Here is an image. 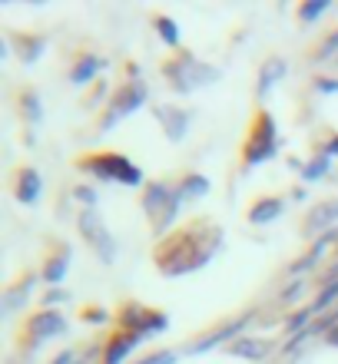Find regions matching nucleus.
Returning <instances> with one entry per match:
<instances>
[{"label": "nucleus", "mask_w": 338, "mask_h": 364, "mask_svg": "<svg viewBox=\"0 0 338 364\" xmlns=\"http://www.w3.org/2000/svg\"><path fill=\"white\" fill-rule=\"evenodd\" d=\"M83 315H87L90 321H107V311H100V308H87Z\"/></svg>", "instance_id": "33"}, {"label": "nucleus", "mask_w": 338, "mask_h": 364, "mask_svg": "<svg viewBox=\"0 0 338 364\" xmlns=\"http://www.w3.org/2000/svg\"><path fill=\"white\" fill-rule=\"evenodd\" d=\"M77 199L87 202V209H93V205H97V192L90 189V186H80V189H77Z\"/></svg>", "instance_id": "29"}, {"label": "nucleus", "mask_w": 338, "mask_h": 364, "mask_svg": "<svg viewBox=\"0 0 338 364\" xmlns=\"http://www.w3.org/2000/svg\"><path fill=\"white\" fill-rule=\"evenodd\" d=\"M179 205H183V199H179V192H173L169 186H159V182H149V186H146L143 212H146V219H149V225H153V232L169 229L176 222V215H179Z\"/></svg>", "instance_id": "4"}, {"label": "nucleus", "mask_w": 338, "mask_h": 364, "mask_svg": "<svg viewBox=\"0 0 338 364\" xmlns=\"http://www.w3.org/2000/svg\"><path fill=\"white\" fill-rule=\"evenodd\" d=\"M332 301H338V282L325 285V291H322V295L315 298V301H312V308H315V311H325V308H329Z\"/></svg>", "instance_id": "25"}, {"label": "nucleus", "mask_w": 338, "mask_h": 364, "mask_svg": "<svg viewBox=\"0 0 338 364\" xmlns=\"http://www.w3.org/2000/svg\"><path fill=\"white\" fill-rule=\"evenodd\" d=\"M153 116L159 119V126L166 129V136L173 139V143H179L186 136V126H189V113L186 109H176V106H156Z\"/></svg>", "instance_id": "10"}, {"label": "nucleus", "mask_w": 338, "mask_h": 364, "mask_svg": "<svg viewBox=\"0 0 338 364\" xmlns=\"http://www.w3.org/2000/svg\"><path fill=\"white\" fill-rule=\"evenodd\" d=\"M67 328V321L57 315V311H40V315L27 318V328H23V348L27 351H37V345H43V341H50L53 335H60Z\"/></svg>", "instance_id": "9"}, {"label": "nucleus", "mask_w": 338, "mask_h": 364, "mask_svg": "<svg viewBox=\"0 0 338 364\" xmlns=\"http://www.w3.org/2000/svg\"><path fill=\"white\" fill-rule=\"evenodd\" d=\"M120 325H123V331H133V335L146 338V335H153V331H166L169 321H166L163 311H149L143 305H126L120 311Z\"/></svg>", "instance_id": "8"}, {"label": "nucleus", "mask_w": 338, "mask_h": 364, "mask_svg": "<svg viewBox=\"0 0 338 364\" xmlns=\"http://www.w3.org/2000/svg\"><path fill=\"white\" fill-rule=\"evenodd\" d=\"M139 341H143V338L133 335V331H120V335H113L110 338V345H107V351H103V364H120L136 345H139Z\"/></svg>", "instance_id": "11"}, {"label": "nucleus", "mask_w": 338, "mask_h": 364, "mask_svg": "<svg viewBox=\"0 0 338 364\" xmlns=\"http://www.w3.org/2000/svg\"><path fill=\"white\" fill-rule=\"evenodd\" d=\"M14 196H17L20 202H27V205H33V202L40 199V173L37 169H20L17 179H14Z\"/></svg>", "instance_id": "12"}, {"label": "nucleus", "mask_w": 338, "mask_h": 364, "mask_svg": "<svg viewBox=\"0 0 338 364\" xmlns=\"http://www.w3.org/2000/svg\"><path fill=\"white\" fill-rule=\"evenodd\" d=\"M14 47L20 50V57L27 60V63H33V60L43 53L47 40H43V37H14Z\"/></svg>", "instance_id": "20"}, {"label": "nucleus", "mask_w": 338, "mask_h": 364, "mask_svg": "<svg viewBox=\"0 0 338 364\" xmlns=\"http://www.w3.org/2000/svg\"><path fill=\"white\" fill-rule=\"evenodd\" d=\"M23 113H27L33 123L40 119V103H37V96L33 93H23Z\"/></svg>", "instance_id": "28"}, {"label": "nucleus", "mask_w": 338, "mask_h": 364, "mask_svg": "<svg viewBox=\"0 0 338 364\" xmlns=\"http://www.w3.org/2000/svg\"><path fill=\"white\" fill-rule=\"evenodd\" d=\"M282 209H285V199H279V196L259 199L249 209V222H255V225H262V222H272V219H279V215H282Z\"/></svg>", "instance_id": "14"}, {"label": "nucleus", "mask_w": 338, "mask_h": 364, "mask_svg": "<svg viewBox=\"0 0 338 364\" xmlns=\"http://www.w3.org/2000/svg\"><path fill=\"white\" fill-rule=\"evenodd\" d=\"M329 341H332V345H338V328H335V331H329Z\"/></svg>", "instance_id": "35"}, {"label": "nucleus", "mask_w": 338, "mask_h": 364, "mask_svg": "<svg viewBox=\"0 0 338 364\" xmlns=\"http://www.w3.org/2000/svg\"><path fill=\"white\" fill-rule=\"evenodd\" d=\"M176 361V355H169V351H163V355H149V358H143L139 364H173Z\"/></svg>", "instance_id": "30"}, {"label": "nucleus", "mask_w": 338, "mask_h": 364, "mask_svg": "<svg viewBox=\"0 0 338 364\" xmlns=\"http://www.w3.org/2000/svg\"><path fill=\"white\" fill-rule=\"evenodd\" d=\"M206 189H209V179L206 176H186L183 186H179V199H199V196H206Z\"/></svg>", "instance_id": "21"}, {"label": "nucleus", "mask_w": 338, "mask_h": 364, "mask_svg": "<svg viewBox=\"0 0 338 364\" xmlns=\"http://www.w3.org/2000/svg\"><path fill=\"white\" fill-rule=\"evenodd\" d=\"M80 364H83V361H80Z\"/></svg>", "instance_id": "36"}, {"label": "nucleus", "mask_w": 338, "mask_h": 364, "mask_svg": "<svg viewBox=\"0 0 338 364\" xmlns=\"http://www.w3.org/2000/svg\"><path fill=\"white\" fill-rule=\"evenodd\" d=\"M156 30H159V37L169 43V47H179V30L169 17H156Z\"/></svg>", "instance_id": "23"}, {"label": "nucleus", "mask_w": 338, "mask_h": 364, "mask_svg": "<svg viewBox=\"0 0 338 364\" xmlns=\"http://www.w3.org/2000/svg\"><path fill=\"white\" fill-rule=\"evenodd\" d=\"M67 265H70V249H67V245H60L57 259L50 255L47 265H43V278H47V282H60V278L67 275Z\"/></svg>", "instance_id": "19"}, {"label": "nucleus", "mask_w": 338, "mask_h": 364, "mask_svg": "<svg viewBox=\"0 0 338 364\" xmlns=\"http://www.w3.org/2000/svg\"><path fill=\"white\" fill-rule=\"evenodd\" d=\"M272 156H275V123L269 113H259L249 133V143L242 149V159H245V166H259Z\"/></svg>", "instance_id": "6"}, {"label": "nucleus", "mask_w": 338, "mask_h": 364, "mask_svg": "<svg viewBox=\"0 0 338 364\" xmlns=\"http://www.w3.org/2000/svg\"><path fill=\"white\" fill-rule=\"evenodd\" d=\"M282 77H285V60H279V57L265 60V67H262V73H259V96L269 93Z\"/></svg>", "instance_id": "18"}, {"label": "nucleus", "mask_w": 338, "mask_h": 364, "mask_svg": "<svg viewBox=\"0 0 338 364\" xmlns=\"http://www.w3.org/2000/svg\"><path fill=\"white\" fill-rule=\"evenodd\" d=\"M299 291H302V285L295 282L292 288H285V291H282V301H295V298H299Z\"/></svg>", "instance_id": "31"}, {"label": "nucleus", "mask_w": 338, "mask_h": 364, "mask_svg": "<svg viewBox=\"0 0 338 364\" xmlns=\"http://www.w3.org/2000/svg\"><path fill=\"white\" fill-rule=\"evenodd\" d=\"M332 169V156L329 153H322L319 159H312L309 166H302V179L305 182H315V179H322V176Z\"/></svg>", "instance_id": "22"}, {"label": "nucleus", "mask_w": 338, "mask_h": 364, "mask_svg": "<svg viewBox=\"0 0 338 364\" xmlns=\"http://www.w3.org/2000/svg\"><path fill=\"white\" fill-rule=\"evenodd\" d=\"M80 235L87 239V245L100 255V262H113L116 259V245H113V235L107 232V225H103V219L97 215V209H83L80 212Z\"/></svg>", "instance_id": "7"}, {"label": "nucleus", "mask_w": 338, "mask_h": 364, "mask_svg": "<svg viewBox=\"0 0 338 364\" xmlns=\"http://www.w3.org/2000/svg\"><path fill=\"white\" fill-rule=\"evenodd\" d=\"M163 73H166V80L173 83V90H179V93H189V90L206 87V83L219 80V70L199 63L193 53H179V57H173L163 67Z\"/></svg>", "instance_id": "3"}, {"label": "nucleus", "mask_w": 338, "mask_h": 364, "mask_svg": "<svg viewBox=\"0 0 338 364\" xmlns=\"http://www.w3.org/2000/svg\"><path fill=\"white\" fill-rule=\"evenodd\" d=\"M252 315H245V318H239V321H232V325H226V328H219V331H213L209 338H203V341H196V348H193V355H203V351H209V348H216V345H223V341H229L232 335H239L242 328H245V321H249Z\"/></svg>", "instance_id": "15"}, {"label": "nucleus", "mask_w": 338, "mask_h": 364, "mask_svg": "<svg viewBox=\"0 0 338 364\" xmlns=\"http://www.w3.org/2000/svg\"><path fill=\"white\" fill-rule=\"evenodd\" d=\"M322 93H338V80H319Z\"/></svg>", "instance_id": "32"}, {"label": "nucleus", "mask_w": 338, "mask_h": 364, "mask_svg": "<svg viewBox=\"0 0 338 364\" xmlns=\"http://www.w3.org/2000/svg\"><path fill=\"white\" fill-rule=\"evenodd\" d=\"M216 249H219V229L206 225V222H196L189 229L169 235L163 245H156L153 259L163 275H183V272L203 269L216 255Z\"/></svg>", "instance_id": "1"}, {"label": "nucleus", "mask_w": 338, "mask_h": 364, "mask_svg": "<svg viewBox=\"0 0 338 364\" xmlns=\"http://www.w3.org/2000/svg\"><path fill=\"white\" fill-rule=\"evenodd\" d=\"M335 222H338V199L322 202V205L312 209L309 222H305V235H312L315 229H329V225H335Z\"/></svg>", "instance_id": "13"}, {"label": "nucleus", "mask_w": 338, "mask_h": 364, "mask_svg": "<svg viewBox=\"0 0 338 364\" xmlns=\"http://www.w3.org/2000/svg\"><path fill=\"white\" fill-rule=\"evenodd\" d=\"M80 169L90 176H97V179H103V182H120V186H139V182H143V173L120 153L83 156V159H80Z\"/></svg>", "instance_id": "2"}, {"label": "nucleus", "mask_w": 338, "mask_h": 364, "mask_svg": "<svg viewBox=\"0 0 338 364\" xmlns=\"http://www.w3.org/2000/svg\"><path fill=\"white\" fill-rule=\"evenodd\" d=\"M103 67H107V63H103L100 57H80L77 63H73V70H70V80H73L77 87H87L90 80L97 77Z\"/></svg>", "instance_id": "16"}, {"label": "nucleus", "mask_w": 338, "mask_h": 364, "mask_svg": "<svg viewBox=\"0 0 338 364\" xmlns=\"http://www.w3.org/2000/svg\"><path fill=\"white\" fill-rule=\"evenodd\" d=\"M315 315V308H302V311H295V315L289 318V321H285V325H289V331H305V321H309V318Z\"/></svg>", "instance_id": "26"}, {"label": "nucleus", "mask_w": 338, "mask_h": 364, "mask_svg": "<svg viewBox=\"0 0 338 364\" xmlns=\"http://www.w3.org/2000/svg\"><path fill=\"white\" fill-rule=\"evenodd\" d=\"M325 7H329V4H325V0H309V4H305V7L299 10L302 23H312V20H319L322 14H325Z\"/></svg>", "instance_id": "24"}, {"label": "nucleus", "mask_w": 338, "mask_h": 364, "mask_svg": "<svg viewBox=\"0 0 338 364\" xmlns=\"http://www.w3.org/2000/svg\"><path fill=\"white\" fill-rule=\"evenodd\" d=\"M63 291H57V288H53V291H47V295H43V305H53V301H63Z\"/></svg>", "instance_id": "34"}, {"label": "nucleus", "mask_w": 338, "mask_h": 364, "mask_svg": "<svg viewBox=\"0 0 338 364\" xmlns=\"http://www.w3.org/2000/svg\"><path fill=\"white\" fill-rule=\"evenodd\" d=\"M335 50H338V30H335V33H332L329 40H325V43H322L319 50H315V60H329L332 53H335Z\"/></svg>", "instance_id": "27"}, {"label": "nucleus", "mask_w": 338, "mask_h": 364, "mask_svg": "<svg viewBox=\"0 0 338 364\" xmlns=\"http://www.w3.org/2000/svg\"><path fill=\"white\" fill-rule=\"evenodd\" d=\"M229 355L245 358V361H262V358L269 355V345H265V341H255V338H239V341L229 345Z\"/></svg>", "instance_id": "17"}, {"label": "nucleus", "mask_w": 338, "mask_h": 364, "mask_svg": "<svg viewBox=\"0 0 338 364\" xmlns=\"http://www.w3.org/2000/svg\"><path fill=\"white\" fill-rule=\"evenodd\" d=\"M146 103V83H139V80H130V83H123V87L113 93V100H110L107 113L100 116V129H113L123 116L136 113L139 106Z\"/></svg>", "instance_id": "5"}]
</instances>
